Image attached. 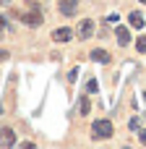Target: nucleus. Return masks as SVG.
I'll list each match as a JSON object with an SVG mask.
<instances>
[{"mask_svg":"<svg viewBox=\"0 0 146 149\" xmlns=\"http://www.w3.org/2000/svg\"><path fill=\"white\" fill-rule=\"evenodd\" d=\"M112 136H115V126H112V120L99 118V120L91 123V139H94V141H107V139H112Z\"/></svg>","mask_w":146,"mask_h":149,"instance_id":"f257e3e1","label":"nucleus"},{"mask_svg":"<svg viewBox=\"0 0 146 149\" xmlns=\"http://www.w3.org/2000/svg\"><path fill=\"white\" fill-rule=\"evenodd\" d=\"M16 18H18L21 24H26V26H31V29H37V26H42V21H44V16H42V10H39V8H31V10H26V13H21V10H16Z\"/></svg>","mask_w":146,"mask_h":149,"instance_id":"f03ea898","label":"nucleus"},{"mask_svg":"<svg viewBox=\"0 0 146 149\" xmlns=\"http://www.w3.org/2000/svg\"><path fill=\"white\" fill-rule=\"evenodd\" d=\"M57 10L63 16H76L78 13V0H57Z\"/></svg>","mask_w":146,"mask_h":149,"instance_id":"7ed1b4c3","label":"nucleus"},{"mask_svg":"<svg viewBox=\"0 0 146 149\" xmlns=\"http://www.w3.org/2000/svg\"><path fill=\"white\" fill-rule=\"evenodd\" d=\"M0 147H16V134H13V128H8V126L0 128Z\"/></svg>","mask_w":146,"mask_h":149,"instance_id":"20e7f679","label":"nucleus"},{"mask_svg":"<svg viewBox=\"0 0 146 149\" xmlns=\"http://www.w3.org/2000/svg\"><path fill=\"white\" fill-rule=\"evenodd\" d=\"M76 34H78L81 39H89V37L94 34V21H91V18H84V21L78 24V31H76Z\"/></svg>","mask_w":146,"mask_h":149,"instance_id":"39448f33","label":"nucleus"},{"mask_svg":"<svg viewBox=\"0 0 146 149\" xmlns=\"http://www.w3.org/2000/svg\"><path fill=\"white\" fill-rule=\"evenodd\" d=\"M115 37H118V45H120V47H128V45H131V31H128L125 26H118V29H115Z\"/></svg>","mask_w":146,"mask_h":149,"instance_id":"423d86ee","label":"nucleus"},{"mask_svg":"<svg viewBox=\"0 0 146 149\" xmlns=\"http://www.w3.org/2000/svg\"><path fill=\"white\" fill-rule=\"evenodd\" d=\"M71 37H73V31H71L68 26H60V29L52 31V39H55V42H68Z\"/></svg>","mask_w":146,"mask_h":149,"instance_id":"0eeeda50","label":"nucleus"},{"mask_svg":"<svg viewBox=\"0 0 146 149\" xmlns=\"http://www.w3.org/2000/svg\"><path fill=\"white\" fill-rule=\"evenodd\" d=\"M128 24H131L133 29H144V16H141L138 10H133V13L128 16Z\"/></svg>","mask_w":146,"mask_h":149,"instance_id":"6e6552de","label":"nucleus"},{"mask_svg":"<svg viewBox=\"0 0 146 149\" xmlns=\"http://www.w3.org/2000/svg\"><path fill=\"white\" fill-rule=\"evenodd\" d=\"M91 60H97V63H110V52L107 50H91Z\"/></svg>","mask_w":146,"mask_h":149,"instance_id":"1a4fd4ad","label":"nucleus"},{"mask_svg":"<svg viewBox=\"0 0 146 149\" xmlns=\"http://www.w3.org/2000/svg\"><path fill=\"white\" fill-rule=\"evenodd\" d=\"M89 110H91V105H89V97L84 94V97H81V102H78V113H81V115H86Z\"/></svg>","mask_w":146,"mask_h":149,"instance_id":"9d476101","label":"nucleus"},{"mask_svg":"<svg viewBox=\"0 0 146 149\" xmlns=\"http://www.w3.org/2000/svg\"><path fill=\"white\" fill-rule=\"evenodd\" d=\"M97 89H99L97 79H89V84H86V94H97Z\"/></svg>","mask_w":146,"mask_h":149,"instance_id":"9b49d317","label":"nucleus"},{"mask_svg":"<svg viewBox=\"0 0 146 149\" xmlns=\"http://www.w3.org/2000/svg\"><path fill=\"white\" fill-rule=\"evenodd\" d=\"M136 50L138 52H146V37H138L136 39Z\"/></svg>","mask_w":146,"mask_h":149,"instance_id":"f8f14e48","label":"nucleus"},{"mask_svg":"<svg viewBox=\"0 0 146 149\" xmlns=\"http://www.w3.org/2000/svg\"><path fill=\"white\" fill-rule=\"evenodd\" d=\"M8 58H10V52H8V50H5V47H0V63H5V60H8Z\"/></svg>","mask_w":146,"mask_h":149,"instance_id":"ddd939ff","label":"nucleus"},{"mask_svg":"<svg viewBox=\"0 0 146 149\" xmlns=\"http://www.w3.org/2000/svg\"><path fill=\"white\" fill-rule=\"evenodd\" d=\"M138 141L146 147V128H141V131H138Z\"/></svg>","mask_w":146,"mask_h":149,"instance_id":"4468645a","label":"nucleus"},{"mask_svg":"<svg viewBox=\"0 0 146 149\" xmlns=\"http://www.w3.org/2000/svg\"><path fill=\"white\" fill-rule=\"evenodd\" d=\"M138 126H141V120H138V118H131V128H133V131H136V128H138Z\"/></svg>","mask_w":146,"mask_h":149,"instance_id":"2eb2a0df","label":"nucleus"},{"mask_svg":"<svg viewBox=\"0 0 146 149\" xmlns=\"http://www.w3.org/2000/svg\"><path fill=\"white\" fill-rule=\"evenodd\" d=\"M3 29H5V18L0 16V37H3Z\"/></svg>","mask_w":146,"mask_h":149,"instance_id":"dca6fc26","label":"nucleus"},{"mask_svg":"<svg viewBox=\"0 0 146 149\" xmlns=\"http://www.w3.org/2000/svg\"><path fill=\"white\" fill-rule=\"evenodd\" d=\"M0 5H10V0H0Z\"/></svg>","mask_w":146,"mask_h":149,"instance_id":"f3484780","label":"nucleus"},{"mask_svg":"<svg viewBox=\"0 0 146 149\" xmlns=\"http://www.w3.org/2000/svg\"><path fill=\"white\" fill-rule=\"evenodd\" d=\"M138 3H144V5H146V0H138Z\"/></svg>","mask_w":146,"mask_h":149,"instance_id":"a211bd4d","label":"nucleus"}]
</instances>
